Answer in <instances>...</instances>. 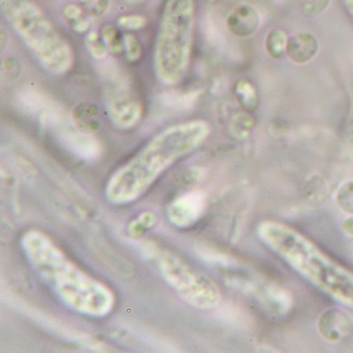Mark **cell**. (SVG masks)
<instances>
[{
    "label": "cell",
    "instance_id": "1",
    "mask_svg": "<svg viewBox=\"0 0 353 353\" xmlns=\"http://www.w3.org/2000/svg\"><path fill=\"white\" fill-rule=\"evenodd\" d=\"M19 243L35 275L67 309L94 319L112 313L114 291L72 261L49 234L30 228L21 234Z\"/></svg>",
    "mask_w": 353,
    "mask_h": 353
},
{
    "label": "cell",
    "instance_id": "2",
    "mask_svg": "<svg viewBox=\"0 0 353 353\" xmlns=\"http://www.w3.org/2000/svg\"><path fill=\"white\" fill-rule=\"evenodd\" d=\"M210 132V124L203 119L168 126L110 175L106 200L117 206L139 200L168 169L202 147Z\"/></svg>",
    "mask_w": 353,
    "mask_h": 353
},
{
    "label": "cell",
    "instance_id": "3",
    "mask_svg": "<svg viewBox=\"0 0 353 353\" xmlns=\"http://www.w3.org/2000/svg\"><path fill=\"white\" fill-rule=\"evenodd\" d=\"M260 241L296 273L333 301L353 309V272L327 255L311 239L279 221L259 223Z\"/></svg>",
    "mask_w": 353,
    "mask_h": 353
},
{
    "label": "cell",
    "instance_id": "4",
    "mask_svg": "<svg viewBox=\"0 0 353 353\" xmlns=\"http://www.w3.org/2000/svg\"><path fill=\"white\" fill-rule=\"evenodd\" d=\"M195 26L194 0H167L154 48V68L165 85H176L190 66Z\"/></svg>",
    "mask_w": 353,
    "mask_h": 353
},
{
    "label": "cell",
    "instance_id": "5",
    "mask_svg": "<svg viewBox=\"0 0 353 353\" xmlns=\"http://www.w3.org/2000/svg\"><path fill=\"white\" fill-rule=\"evenodd\" d=\"M14 30L47 72L64 74L74 66V51L32 0H0Z\"/></svg>",
    "mask_w": 353,
    "mask_h": 353
},
{
    "label": "cell",
    "instance_id": "6",
    "mask_svg": "<svg viewBox=\"0 0 353 353\" xmlns=\"http://www.w3.org/2000/svg\"><path fill=\"white\" fill-rule=\"evenodd\" d=\"M157 268L169 287L190 307L211 310L220 305L222 294L218 285L179 255L163 250L157 255Z\"/></svg>",
    "mask_w": 353,
    "mask_h": 353
},
{
    "label": "cell",
    "instance_id": "7",
    "mask_svg": "<svg viewBox=\"0 0 353 353\" xmlns=\"http://www.w3.org/2000/svg\"><path fill=\"white\" fill-rule=\"evenodd\" d=\"M112 76L104 92L108 117L118 129H133L143 118V105L131 94L123 77H117L116 72Z\"/></svg>",
    "mask_w": 353,
    "mask_h": 353
},
{
    "label": "cell",
    "instance_id": "8",
    "mask_svg": "<svg viewBox=\"0 0 353 353\" xmlns=\"http://www.w3.org/2000/svg\"><path fill=\"white\" fill-rule=\"evenodd\" d=\"M228 30L238 37H250L259 29L261 19L259 12L248 3H242L232 10L228 17Z\"/></svg>",
    "mask_w": 353,
    "mask_h": 353
},
{
    "label": "cell",
    "instance_id": "9",
    "mask_svg": "<svg viewBox=\"0 0 353 353\" xmlns=\"http://www.w3.org/2000/svg\"><path fill=\"white\" fill-rule=\"evenodd\" d=\"M202 206L200 195L191 193L176 199L168 208V214L173 224L179 228H188L200 216Z\"/></svg>",
    "mask_w": 353,
    "mask_h": 353
},
{
    "label": "cell",
    "instance_id": "10",
    "mask_svg": "<svg viewBox=\"0 0 353 353\" xmlns=\"http://www.w3.org/2000/svg\"><path fill=\"white\" fill-rule=\"evenodd\" d=\"M319 41L312 33L299 31L290 35L288 39V58L295 64H307L316 57L319 52Z\"/></svg>",
    "mask_w": 353,
    "mask_h": 353
},
{
    "label": "cell",
    "instance_id": "11",
    "mask_svg": "<svg viewBox=\"0 0 353 353\" xmlns=\"http://www.w3.org/2000/svg\"><path fill=\"white\" fill-rule=\"evenodd\" d=\"M63 15L72 30L78 33L88 32L94 19L85 10L78 5L67 6L63 11Z\"/></svg>",
    "mask_w": 353,
    "mask_h": 353
},
{
    "label": "cell",
    "instance_id": "12",
    "mask_svg": "<svg viewBox=\"0 0 353 353\" xmlns=\"http://www.w3.org/2000/svg\"><path fill=\"white\" fill-rule=\"evenodd\" d=\"M288 37L281 29H273L265 37V50L275 60L283 58L287 54Z\"/></svg>",
    "mask_w": 353,
    "mask_h": 353
},
{
    "label": "cell",
    "instance_id": "13",
    "mask_svg": "<svg viewBox=\"0 0 353 353\" xmlns=\"http://www.w3.org/2000/svg\"><path fill=\"white\" fill-rule=\"evenodd\" d=\"M236 98L242 108L248 112L255 110L258 106V94L256 88L248 81H239L234 88Z\"/></svg>",
    "mask_w": 353,
    "mask_h": 353
},
{
    "label": "cell",
    "instance_id": "14",
    "mask_svg": "<svg viewBox=\"0 0 353 353\" xmlns=\"http://www.w3.org/2000/svg\"><path fill=\"white\" fill-rule=\"evenodd\" d=\"M101 37L103 39L104 44L110 52L114 54H120L124 51L123 37L120 35L117 28L114 25H106L102 28Z\"/></svg>",
    "mask_w": 353,
    "mask_h": 353
},
{
    "label": "cell",
    "instance_id": "15",
    "mask_svg": "<svg viewBox=\"0 0 353 353\" xmlns=\"http://www.w3.org/2000/svg\"><path fill=\"white\" fill-rule=\"evenodd\" d=\"M85 45L92 58L96 60H105L108 50L104 44L101 34H99L96 31H90L86 35Z\"/></svg>",
    "mask_w": 353,
    "mask_h": 353
},
{
    "label": "cell",
    "instance_id": "16",
    "mask_svg": "<svg viewBox=\"0 0 353 353\" xmlns=\"http://www.w3.org/2000/svg\"><path fill=\"white\" fill-rule=\"evenodd\" d=\"M80 6L92 17H103L112 8V0H79Z\"/></svg>",
    "mask_w": 353,
    "mask_h": 353
},
{
    "label": "cell",
    "instance_id": "17",
    "mask_svg": "<svg viewBox=\"0 0 353 353\" xmlns=\"http://www.w3.org/2000/svg\"><path fill=\"white\" fill-rule=\"evenodd\" d=\"M301 11L309 17H319L330 7L331 0H296Z\"/></svg>",
    "mask_w": 353,
    "mask_h": 353
},
{
    "label": "cell",
    "instance_id": "18",
    "mask_svg": "<svg viewBox=\"0 0 353 353\" xmlns=\"http://www.w3.org/2000/svg\"><path fill=\"white\" fill-rule=\"evenodd\" d=\"M122 37H123V47L126 59L132 63L137 62L143 54V47L140 44L139 39L132 33H125Z\"/></svg>",
    "mask_w": 353,
    "mask_h": 353
},
{
    "label": "cell",
    "instance_id": "19",
    "mask_svg": "<svg viewBox=\"0 0 353 353\" xmlns=\"http://www.w3.org/2000/svg\"><path fill=\"white\" fill-rule=\"evenodd\" d=\"M117 23L120 27L126 30L135 31L145 28L148 23V19L143 15L131 14V15H123V17H119Z\"/></svg>",
    "mask_w": 353,
    "mask_h": 353
},
{
    "label": "cell",
    "instance_id": "20",
    "mask_svg": "<svg viewBox=\"0 0 353 353\" xmlns=\"http://www.w3.org/2000/svg\"><path fill=\"white\" fill-rule=\"evenodd\" d=\"M232 129L239 137H246L252 126V118L248 114H238L232 120Z\"/></svg>",
    "mask_w": 353,
    "mask_h": 353
},
{
    "label": "cell",
    "instance_id": "21",
    "mask_svg": "<svg viewBox=\"0 0 353 353\" xmlns=\"http://www.w3.org/2000/svg\"><path fill=\"white\" fill-rule=\"evenodd\" d=\"M342 3L353 19V0H342Z\"/></svg>",
    "mask_w": 353,
    "mask_h": 353
},
{
    "label": "cell",
    "instance_id": "22",
    "mask_svg": "<svg viewBox=\"0 0 353 353\" xmlns=\"http://www.w3.org/2000/svg\"><path fill=\"white\" fill-rule=\"evenodd\" d=\"M123 1H125V3H143L145 0H123Z\"/></svg>",
    "mask_w": 353,
    "mask_h": 353
}]
</instances>
